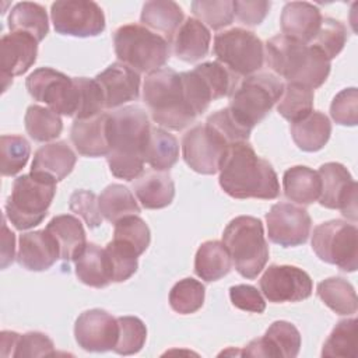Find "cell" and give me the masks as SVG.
I'll return each mask as SVG.
<instances>
[{
	"instance_id": "obj_16",
	"label": "cell",
	"mask_w": 358,
	"mask_h": 358,
	"mask_svg": "<svg viewBox=\"0 0 358 358\" xmlns=\"http://www.w3.org/2000/svg\"><path fill=\"white\" fill-rule=\"evenodd\" d=\"M267 235L273 243L282 248L303 245L312 228L308 211L291 203H277L266 214Z\"/></svg>"
},
{
	"instance_id": "obj_12",
	"label": "cell",
	"mask_w": 358,
	"mask_h": 358,
	"mask_svg": "<svg viewBox=\"0 0 358 358\" xmlns=\"http://www.w3.org/2000/svg\"><path fill=\"white\" fill-rule=\"evenodd\" d=\"M55 31L60 35L88 38L105 29V15L95 1L59 0L50 7Z\"/></svg>"
},
{
	"instance_id": "obj_26",
	"label": "cell",
	"mask_w": 358,
	"mask_h": 358,
	"mask_svg": "<svg viewBox=\"0 0 358 358\" xmlns=\"http://www.w3.org/2000/svg\"><path fill=\"white\" fill-rule=\"evenodd\" d=\"M133 190L140 204L147 210L169 206L175 197V183L166 171H148L133 183Z\"/></svg>"
},
{
	"instance_id": "obj_22",
	"label": "cell",
	"mask_w": 358,
	"mask_h": 358,
	"mask_svg": "<svg viewBox=\"0 0 358 358\" xmlns=\"http://www.w3.org/2000/svg\"><path fill=\"white\" fill-rule=\"evenodd\" d=\"M109 113H98L87 119H76L70 138L78 154L84 157H106L109 152Z\"/></svg>"
},
{
	"instance_id": "obj_4",
	"label": "cell",
	"mask_w": 358,
	"mask_h": 358,
	"mask_svg": "<svg viewBox=\"0 0 358 358\" xmlns=\"http://www.w3.org/2000/svg\"><path fill=\"white\" fill-rule=\"evenodd\" d=\"M143 101L152 120L169 130H182L197 117L186 102L180 74L168 67L147 74Z\"/></svg>"
},
{
	"instance_id": "obj_36",
	"label": "cell",
	"mask_w": 358,
	"mask_h": 358,
	"mask_svg": "<svg viewBox=\"0 0 358 358\" xmlns=\"http://www.w3.org/2000/svg\"><path fill=\"white\" fill-rule=\"evenodd\" d=\"M178 158V140L161 127H151L145 147V162L155 171H169Z\"/></svg>"
},
{
	"instance_id": "obj_43",
	"label": "cell",
	"mask_w": 358,
	"mask_h": 358,
	"mask_svg": "<svg viewBox=\"0 0 358 358\" xmlns=\"http://www.w3.org/2000/svg\"><path fill=\"white\" fill-rule=\"evenodd\" d=\"M190 7L197 20L211 29L228 27L235 17L232 0H196Z\"/></svg>"
},
{
	"instance_id": "obj_53",
	"label": "cell",
	"mask_w": 358,
	"mask_h": 358,
	"mask_svg": "<svg viewBox=\"0 0 358 358\" xmlns=\"http://www.w3.org/2000/svg\"><path fill=\"white\" fill-rule=\"evenodd\" d=\"M271 7L270 1L266 0H236L234 1V10L236 18L249 27H255L263 22L268 10Z\"/></svg>"
},
{
	"instance_id": "obj_51",
	"label": "cell",
	"mask_w": 358,
	"mask_h": 358,
	"mask_svg": "<svg viewBox=\"0 0 358 358\" xmlns=\"http://www.w3.org/2000/svg\"><path fill=\"white\" fill-rule=\"evenodd\" d=\"M70 210L80 215L90 228H96L102 224V214L98 204V197L91 190H76L69 203Z\"/></svg>"
},
{
	"instance_id": "obj_23",
	"label": "cell",
	"mask_w": 358,
	"mask_h": 358,
	"mask_svg": "<svg viewBox=\"0 0 358 358\" xmlns=\"http://www.w3.org/2000/svg\"><path fill=\"white\" fill-rule=\"evenodd\" d=\"M322 21L320 10L306 1L287 3L280 17L282 35L308 45L317 35Z\"/></svg>"
},
{
	"instance_id": "obj_29",
	"label": "cell",
	"mask_w": 358,
	"mask_h": 358,
	"mask_svg": "<svg viewBox=\"0 0 358 358\" xmlns=\"http://www.w3.org/2000/svg\"><path fill=\"white\" fill-rule=\"evenodd\" d=\"M140 21L148 29L155 31L171 43L176 29L183 22V11L178 3L171 0H151L144 3Z\"/></svg>"
},
{
	"instance_id": "obj_31",
	"label": "cell",
	"mask_w": 358,
	"mask_h": 358,
	"mask_svg": "<svg viewBox=\"0 0 358 358\" xmlns=\"http://www.w3.org/2000/svg\"><path fill=\"white\" fill-rule=\"evenodd\" d=\"M331 134V123L322 112L312 110L306 117L291 124V136L299 150L315 152L322 150Z\"/></svg>"
},
{
	"instance_id": "obj_3",
	"label": "cell",
	"mask_w": 358,
	"mask_h": 358,
	"mask_svg": "<svg viewBox=\"0 0 358 358\" xmlns=\"http://www.w3.org/2000/svg\"><path fill=\"white\" fill-rule=\"evenodd\" d=\"M264 59L277 76L310 90L319 88L327 80L331 67L330 60L316 46L282 34L266 42Z\"/></svg>"
},
{
	"instance_id": "obj_30",
	"label": "cell",
	"mask_w": 358,
	"mask_h": 358,
	"mask_svg": "<svg viewBox=\"0 0 358 358\" xmlns=\"http://www.w3.org/2000/svg\"><path fill=\"white\" fill-rule=\"evenodd\" d=\"M282 189L288 200L308 206L319 200L322 182L317 171L296 165L284 172Z\"/></svg>"
},
{
	"instance_id": "obj_24",
	"label": "cell",
	"mask_w": 358,
	"mask_h": 358,
	"mask_svg": "<svg viewBox=\"0 0 358 358\" xmlns=\"http://www.w3.org/2000/svg\"><path fill=\"white\" fill-rule=\"evenodd\" d=\"M77 157L66 141H55L36 150L31 173L53 180H63L74 168Z\"/></svg>"
},
{
	"instance_id": "obj_39",
	"label": "cell",
	"mask_w": 358,
	"mask_h": 358,
	"mask_svg": "<svg viewBox=\"0 0 358 358\" xmlns=\"http://www.w3.org/2000/svg\"><path fill=\"white\" fill-rule=\"evenodd\" d=\"M206 289L204 285L192 278H183L178 281L169 291V305L180 315H190L197 312L204 303Z\"/></svg>"
},
{
	"instance_id": "obj_13",
	"label": "cell",
	"mask_w": 358,
	"mask_h": 358,
	"mask_svg": "<svg viewBox=\"0 0 358 358\" xmlns=\"http://www.w3.org/2000/svg\"><path fill=\"white\" fill-rule=\"evenodd\" d=\"M229 145L206 123L196 124L183 134L182 155L190 169L203 175L220 171L221 161Z\"/></svg>"
},
{
	"instance_id": "obj_27",
	"label": "cell",
	"mask_w": 358,
	"mask_h": 358,
	"mask_svg": "<svg viewBox=\"0 0 358 358\" xmlns=\"http://www.w3.org/2000/svg\"><path fill=\"white\" fill-rule=\"evenodd\" d=\"M45 229L56 239L63 262L76 260L87 246L84 227L74 215H56L49 221Z\"/></svg>"
},
{
	"instance_id": "obj_48",
	"label": "cell",
	"mask_w": 358,
	"mask_h": 358,
	"mask_svg": "<svg viewBox=\"0 0 358 358\" xmlns=\"http://www.w3.org/2000/svg\"><path fill=\"white\" fill-rule=\"evenodd\" d=\"M73 78L78 92V106H77V113L74 120L87 119L101 113L105 106H103V96L96 81L87 77H73Z\"/></svg>"
},
{
	"instance_id": "obj_7",
	"label": "cell",
	"mask_w": 358,
	"mask_h": 358,
	"mask_svg": "<svg viewBox=\"0 0 358 358\" xmlns=\"http://www.w3.org/2000/svg\"><path fill=\"white\" fill-rule=\"evenodd\" d=\"M56 194V182L34 173L18 176L6 201V218L20 231L39 225Z\"/></svg>"
},
{
	"instance_id": "obj_52",
	"label": "cell",
	"mask_w": 358,
	"mask_h": 358,
	"mask_svg": "<svg viewBox=\"0 0 358 358\" xmlns=\"http://www.w3.org/2000/svg\"><path fill=\"white\" fill-rule=\"evenodd\" d=\"M229 298L235 308L245 310V312H253V313H262L266 309V302L257 291L256 287L248 285V284H238L229 288Z\"/></svg>"
},
{
	"instance_id": "obj_32",
	"label": "cell",
	"mask_w": 358,
	"mask_h": 358,
	"mask_svg": "<svg viewBox=\"0 0 358 358\" xmlns=\"http://www.w3.org/2000/svg\"><path fill=\"white\" fill-rule=\"evenodd\" d=\"M232 267L228 249L220 241H207L201 243L194 257L196 274L207 281H217L227 275Z\"/></svg>"
},
{
	"instance_id": "obj_18",
	"label": "cell",
	"mask_w": 358,
	"mask_h": 358,
	"mask_svg": "<svg viewBox=\"0 0 358 358\" xmlns=\"http://www.w3.org/2000/svg\"><path fill=\"white\" fill-rule=\"evenodd\" d=\"M38 41L24 32H10L1 36L0 67L3 91L13 83L14 76H21L36 62Z\"/></svg>"
},
{
	"instance_id": "obj_37",
	"label": "cell",
	"mask_w": 358,
	"mask_h": 358,
	"mask_svg": "<svg viewBox=\"0 0 358 358\" xmlns=\"http://www.w3.org/2000/svg\"><path fill=\"white\" fill-rule=\"evenodd\" d=\"M24 123L29 137L39 143L57 138L63 130L60 115L39 105L28 106L24 116Z\"/></svg>"
},
{
	"instance_id": "obj_55",
	"label": "cell",
	"mask_w": 358,
	"mask_h": 358,
	"mask_svg": "<svg viewBox=\"0 0 358 358\" xmlns=\"http://www.w3.org/2000/svg\"><path fill=\"white\" fill-rule=\"evenodd\" d=\"M18 337H20V334L15 331H1L0 347H1L3 357H13Z\"/></svg>"
},
{
	"instance_id": "obj_20",
	"label": "cell",
	"mask_w": 358,
	"mask_h": 358,
	"mask_svg": "<svg viewBox=\"0 0 358 358\" xmlns=\"http://www.w3.org/2000/svg\"><path fill=\"white\" fill-rule=\"evenodd\" d=\"M94 80L101 88L103 106L108 109L136 101L140 95V74L120 62L108 66Z\"/></svg>"
},
{
	"instance_id": "obj_6",
	"label": "cell",
	"mask_w": 358,
	"mask_h": 358,
	"mask_svg": "<svg viewBox=\"0 0 358 358\" xmlns=\"http://www.w3.org/2000/svg\"><path fill=\"white\" fill-rule=\"evenodd\" d=\"M115 53L120 63L134 71L152 73L169 59V42L140 24H126L113 34Z\"/></svg>"
},
{
	"instance_id": "obj_49",
	"label": "cell",
	"mask_w": 358,
	"mask_h": 358,
	"mask_svg": "<svg viewBox=\"0 0 358 358\" xmlns=\"http://www.w3.org/2000/svg\"><path fill=\"white\" fill-rule=\"evenodd\" d=\"M330 116L341 126H355L358 123V91L355 87L345 88L333 98Z\"/></svg>"
},
{
	"instance_id": "obj_10",
	"label": "cell",
	"mask_w": 358,
	"mask_h": 358,
	"mask_svg": "<svg viewBox=\"0 0 358 358\" xmlns=\"http://www.w3.org/2000/svg\"><path fill=\"white\" fill-rule=\"evenodd\" d=\"M312 249L322 262L343 271L358 268V231L354 224L343 220L319 224L312 234Z\"/></svg>"
},
{
	"instance_id": "obj_38",
	"label": "cell",
	"mask_w": 358,
	"mask_h": 358,
	"mask_svg": "<svg viewBox=\"0 0 358 358\" xmlns=\"http://www.w3.org/2000/svg\"><path fill=\"white\" fill-rule=\"evenodd\" d=\"M313 90L296 83H287L278 101L277 112L294 123L306 117L313 110Z\"/></svg>"
},
{
	"instance_id": "obj_17",
	"label": "cell",
	"mask_w": 358,
	"mask_h": 358,
	"mask_svg": "<svg viewBox=\"0 0 358 358\" xmlns=\"http://www.w3.org/2000/svg\"><path fill=\"white\" fill-rule=\"evenodd\" d=\"M119 334L117 319L103 309H90L83 312L74 324L77 344L91 352H105L113 350Z\"/></svg>"
},
{
	"instance_id": "obj_2",
	"label": "cell",
	"mask_w": 358,
	"mask_h": 358,
	"mask_svg": "<svg viewBox=\"0 0 358 358\" xmlns=\"http://www.w3.org/2000/svg\"><path fill=\"white\" fill-rule=\"evenodd\" d=\"M220 186L234 199L273 200L280 194L278 176L268 161L248 143L227 148L220 165Z\"/></svg>"
},
{
	"instance_id": "obj_8",
	"label": "cell",
	"mask_w": 358,
	"mask_h": 358,
	"mask_svg": "<svg viewBox=\"0 0 358 358\" xmlns=\"http://www.w3.org/2000/svg\"><path fill=\"white\" fill-rule=\"evenodd\" d=\"M284 83L271 73H259L241 81L229 95V112L245 127L253 129L280 101Z\"/></svg>"
},
{
	"instance_id": "obj_15",
	"label": "cell",
	"mask_w": 358,
	"mask_h": 358,
	"mask_svg": "<svg viewBox=\"0 0 358 358\" xmlns=\"http://www.w3.org/2000/svg\"><path fill=\"white\" fill-rule=\"evenodd\" d=\"M322 182L319 203L331 210H340L344 217L357 221V182L350 171L338 162L323 164L317 171Z\"/></svg>"
},
{
	"instance_id": "obj_9",
	"label": "cell",
	"mask_w": 358,
	"mask_h": 358,
	"mask_svg": "<svg viewBox=\"0 0 358 358\" xmlns=\"http://www.w3.org/2000/svg\"><path fill=\"white\" fill-rule=\"evenodd\" d=\"M214 55L236 77H249L264 63V45L252 31L231 28L214 36Z\"/></svg>"
},
{
	"instance_id": "obj_54",
	"label": "cell",
	"mask_w": 358,
	"mask_h": 358,
	"mask_svg": "<svg viewBox=\"0 0 358 358\" xmlns=\"http://www.w3.org/2000/svg\"><path fill=\"white\" fill-rule=\"evenodd\" d=\"M15 238L6 224V215L3 217V236H1V268H6L14 260Z\"/></svg>"
},
{
	"instance_id": "obj_5",
	"label": "cell",
	"mask_w": 358,
	"mask_h": 358,
	"mask_svg": "<svg viewBox=\"0 0 358 358\" xmlns=\"http://www.w3.org/2000/svg\"><path fill=\"white\" fill-rule=\"evenodd\" d=\"M222 243L228 249L236 271L248 280L256 278L268 260L263 224L256 217H235L222 232Z\"/></svg>"
},
{
	"instance_id": "obj_42",
	"label": "cell",
	"mask_w": 358,
	"mask_h": 358,
	"mask_svg": "<svg viewBox=\"0 0 358 358\" xmlns=\"http://www.w3.org/2000/svg\"><path fill=\"white\" fill-rule=\"evenodd\" d=\"M105 250L110 262L113 282H123L137 271V257L140 253L129 243L112 239Z\"/></svg>"
},
{
	"instance_id": "obj_14",
	"label": "cell",
	"mask_w": 358,
	"mask_h": 358,
	"mask_svg": "<svg viewBox=\"0 0 358 358\" xmlns=\"http://www.w3.org/2000/svg\"><path fill=\"white\" fill-rule=\"evenodd\" d=\"M260 291L274 303L299 302L312 295L313 282L306 271L288 264H271L259 280Z\"/></svg>"
},
{
	"instance_id": "obj_34",
	"label": "cell",
	"mask_w": 358,
	"mask_h": 358,
	"mask_svg": "<svg viewBox=\"0 0 358 358\" xmlns=\"http://www.w3.org/2000/svg\"><path fill=\"white\" fill-rule=\"evenodd\" d=\"M317 296L323 303L340 316L357 312V294L351 282L341 277H329L317 284Z\"/></svg>"
},
{
	"instance_id": "obj_28",
	"label": "cell",
	"mask_w": 358,
	"mask_h": 358,
	"mask_svg": "<svg viewBox=\"0 0 358 358\" xmlns=\"http://www.w3.org/2000/svg\"><path fill=\"white\" fill-rule=\"evenodd\" d=\"M76 262L77 278L94 288H105L112 280V267L106 250L96 243H87Z\"/></svg>"
},
{
	"instance_id": "obj_46",
	"label": "cell",
	"mask_w": 358,
	"mask_h": 358,
	"mask_svg": "<svg viewBox=\"0 0 358 358\" xmlns=\"http://www.w3.org/2000/svg\"><path fill=\"white\" fill-rule=\"evenodd\" d=\"M347 42V28L345 25L334 18H323L317 35L312 41V45L316 46L323 55L331 60L334 59L344 48Z\"/></svg>"
},
{
	"instance_id": "obj_44",
	"label": "cell",
	"mask_w": 358,
	"mask_h": 358,
	"mask_svg": "<svg viewBox=\"0 0 358 358\" xmlns=\"http://www.w3.org/2000/svg\"><path fill=\"white\" fill-rule=\"evenodd\" d=\"M116 319L119 324V334L113 351L120 355H131L138 352L147 338L145 324L136 316H120Z\"/></svg>"
},
{
	"instance_id": "obj_1",
	"label": "cell",
	"mask_w": 358,
	"mask_h": 358,
	"mask_svg": "<svg viewBox=\"0 0 358 358\" xmlns=\"http://www.w3.org/2000/svg\"><path fill=\"white\" fill-rule=\"evenodd\" d=\"M150 130L147 112L137 105L123 106L109 115L106 161L113 176L133 180L143 173Z\"/></svg>"
},
{
	"instance_id": "obj_19",
	"label": "cell",
	"mask_w": 358,
	"mask_h": 358,
	"mask_svg": "<svg viewBox=\"0 0 358 358\" xmlns=\"http://www.w3.org/2000/svg\"><path fill=\"white\" fill-rule=\"evenodd\" d=\"M301 348V334L298 329L285 320L270 324L264 336L252 340L239 354L246 357H284L294 358Z\"/></svg>"
},
{
	"instance_id": "obj_47",
	"label": "cell",
	"mask_w": 358,
	"mask_h": 358,
	"mask_svg": "<svg viewBox=\"0 0 358 358\" xmlns=\"http://www.w3.org/2000/svg\"><path fill=\"white\" fill-rule=\"evenodd\" d=\"M206 124L214 130L227 145H232L236 143H243L249 140L250 129L241 124L229 112L228 108L220 109L215 113L210 115L206 120Z\"/></svg>"
},
{
	"instance_id": "obj_35",
	"label": "cell",
	"mask_w": 358,
	"mask_h": 358,
	"mask_svg": "<svg viewBox=\"0 0 358 358\" xmlns=\"http://www.w3.org/2000/svg\"><path fill=\"white\" fill-rule=\"evenodd\" d=\"M98 204L102 217L112 224L127 215L140 214V206L133 193L126 186L119 183L106 186L98 197Z\"/></svg>"
},
{
	"instance_id": "obj_50",
	"label": "cell",
	"mask_w": 358,
	"mask_h": 358,
	"mask_svg": "<svg viewBox=\"0 0 358 358\" xmlns=\"http://www.w3.org/2000/svg\"><path fill=\"white\" fill-rule=\"evenodd\" d=\"M53 341L41 331H28L20 334L14 348L13 357L15 358H35V357H50L55 355Z\"/></svg>"
},
{
	"instance_id": "obj_33",
	"label": "cell",
	"mask_w": 358,
	"mask_h": 358,
	"mask_svg": "<svg viewBox=\"0 0 358 358\" xmlns=\"http://www.w3.org/2000/svg\"><path fill=\"white\" fill-rule=\"evenodd\" d=\"M7 22L11 32L28 34L38 42L45 39L49 32L46 10L38 3H17L10 11Z\"/></svg>"
},
{
	"instance_id": "obj_45",
	"label": "cell",
	"mask_w": 358,
	"mask_h": 358,
	"mask_svg": "<svg viewBox=\"0 0 358 358\" xmlns=\"http://www.w3.org/2000/svg\"><path fill=\"white\" fill-rule=\"evenodd\" d=\"M113 239L122 241L133 246L140 255H143L150 246L151 234L150 228L138 215H127L115 222Z\"/></svg>"
},
{
	"instance_id": "obj_25",
	"label": "cell",
	"mask_w": 358,
	"mask_h": 358,
	"mask_svg": "<svg viewBox=\"0 0 358 358\" xmlns=\"http://www.w3.org/2000/svg\"><path fill=\"white\" fill-rule=\"evenodd\" d=\"M210 29L197 18H186L171 39L175 56L183 62L193 63L207 56L210 50Z\"/></svg>"
},
{
	"instance_id": "obj_40",
	"label": "cell",
	"mask_w": 358,
	"mask_h": 358,
	"mask_svg": "<svg viewBox=\"0 0 358 358\" xmlns=\"http://www.w3.org/2000/svg\"><path fill=\"white\" fill-rule=\"evenodd\" d=\"M357 355V319L340 320L323 344L322 357H351Z\"/></svg>"
},
{
	"instance_id": "obj_11",
	"label": "cell",
	"mask_w": 358,
	"mask_h": 358,
	"mask_svg": "<svg viewBox=\"0 0 358 358\" xmlns=\"http://www.w3.org/2000/svg\"><path fill=\"white\" fill-rule=\"evenodd\" d=\"M25 85L35 101L46 103L57 115L76 117L78 92L74 78L50 67H39L27 77Z\"/></svg>"
},
{
	"instance_id": "obj_41",
	"label": "cell",
	"mask_w": 358,
	"mask_h": 358,
	"mask_svg": "<svg viewBox=\"0 0 358 358\" xmlns=\"http://www.w3.org/2000/svg\"><path fill=\"white\" fill-rule=\"evenodd\" d=\"M31 145L25 137L18 134H4L0 138L1 175L14 176L28 162Z\"/></svg>"
},
{
	"instance_id": "obj_21",
	"label": "cell",
	"mask_w": 358,
	"mask_h": 358,
	"mask_svg": "<svg viewBox=\"0 0 358 358\" xmlns=\"http://www.w3.org/2000/svg\"><path fill=\"white\" fill-rule=\"evenodd\" d=\"M60 259L56 239L46 231L25 232L20 236L17 260L29 271H45Z\"/></svg>"
}]
</instances>
